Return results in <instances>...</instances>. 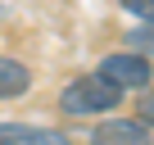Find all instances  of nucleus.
Instances as JSON below:
<instances>
[{
	"mask_svg": "<svg viewBox=\"0 0 154 145\" xmlns=\"http://www.w3.org/2000/svg\"><path fill=\"white\" fill-rule=\"evenodd\" d=\"M118 104H122V91L109 86L100 72H82L59 91V113H68V118H100Z\"/></svg>",
	"mask_w": 154,
	"mask_h": 145,
	"instance_id": "obj_1",
	"label": "nucleus"
},
{
	"mask_svg": "<svg viewBox=\"0 0 154 145\" xmlns=\"http://www.w3.org/2000/svg\"><path fill=\"white\" fill-rule=\"evenodd\" d=\"M95 72H100L109 86H118V91H145V86L154 82L149 59H145V54H136V50H113V54H104Z\"/></svg>",
	"mask_w": 154,
	"mask_h": 145,
	"instance_id": "obj_2",
	"label": "nucleus"
},
{
	"mask_svg": "<svg viewBox=\"0 0 154 145\" xmlns=\"http://www.w3.org/2000/svg\"><path fill=\"white\" fill-rule=\"evenodd\" d=\"M91 145H154V131L140 118H104L91 127Z\"/></svg>",
	"mask_w": 154,
	"mask_h": 145,
	"instance_id": "obj_3",
	"label": "nucleus"
},
{
	"mask_svg": "<svg viewBox=\"0 0 154 145\" xmlns=\"http://www.w3.org/2000/svg\"><path fill=\"white\" fill-rule=\"evenodd\" d=\"M0 145H72V136L36 122H0Z\"/></svg>",
	"mask_w": 154,
	"mask_h": 145,
	"instance_id": "obj_4",
	"label": "nucleus"
},
{
	"mask_svg": "<svg viewBox=\"0 0 154 145\" xmlns=\"http://www.w3.org/2000/svg\"><path fill=\"white\" fill-rule=\"evenodd\" d=\"M32 91V68L14 54H0V100H18Z\"/></svg>",
	"mask_w": 154,
	"mask_h": 145,
	"instance_id": "obj_5",
	"label": "nucleus"
},
{
	"mask_svg": "<svg viewBox=\"0 0 154 145\" xmlns=\"http://www.w3.org/2000/svg\"><path fill=\"white\" fill-rule=\"evenodd\" d=\"M127 50H136V54L154 59V23H136V27L127 32Z\"/></svg>",
	"mask_w": 154,
	"mask_h": 145,
	"instance_id": "obj_6",
	"label": "nucleus"
},
{
	"mask_svg": "<svg viewBox=\"0 0 154 145\" xmlns=\"http://www.w3.org/2000/svg\"><path fill=\"white\" fill-rule=\"evenodd\" d=\"M136 118L154 131V86H145V91H136Z\"/></svg>",
	"mask_w": 154,
	"mask_h": 145,
	"instance_id": "obj_7",
	"label": "nucleus"
},
{
	"mask_svg": "<svg viewBox=\"0 0 154 145\" xmlns=\"http://www.w3.org/2000/svg\"><path fill=\"white\" fill-rule=\"evenodd\" d=\"M127 14H136L140 23H154V0H118Z\"/></svg>",
	"mask_w": 154,
	"mask_h": 145,
	"instance_id": "obj_8",
	"label": "nucleus"
}]
</instances>
